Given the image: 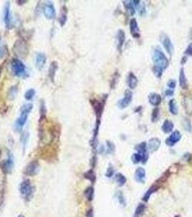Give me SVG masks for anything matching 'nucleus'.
Returning <instances> with one entry per match:
<instances>
[{
    "instance_id": "obj_1",
    "label": "nucleus",
    "mask_w": 192,
    "mask_h": 217,
    "mask_svg": "<svg viewBox=\"0 0 192 217\" xmlns=\"http://www.w3.org/2000/svg\"><path fill=\"white\" fill-rule=\"evenodd\" d=\"M33 108V104L31 103L24 104L20 109V115L15 122V128L17 131H21L25 122H27L28 117Z\"/></svg>"
},
{
    "instance_id": "obj_2",
    "label": "nucleus",
    "mask_w": 192,
    "mask_h": 217,
    "mask_svg": "<svg viewBox=\"0 0 192 217\" xmlns=\"http://www.w3.org/2000/svg\"><path fill=\"white\" fill-rule=\"evenodd\" d=\"M153 61H154L155 65L158 66L161 69H167L169 66V60L167 58L166 56L163 53V52L160 48H156L153 52Z\"/></svg>"
},
{
    "instance_id": "obj_3",
    "label": "nucleus",
    "mask_w": 192,
    "mask_h": 217,
    "mask_svg": "<svg viewBox=\"0 0 192 217\" xmlns=\"http://www.w3.org/2000/svg\"><path fill=\"white\" fill-rule=\"evenodd\" d=\"M10 67L11 70L14 73V75L17 77H25L26 74V68L24 63L17 58H14L12 59L10 62Z\"/></svg>"
},
{
    "instance_id": "obj_4",
    "label": "nucleus",
    "mask_w": 192,
    "mask_h": 217,
    "mask_svg": "<svg viewBox=\"0 0 192 217\" xmlns=\"http://www.w3.org/2000/svg\"><path fill=\"white\" fill-rule=\"evenodd\" d=\"M28 46L24 40L20 39L15 42L13 46V52L17 57L25 58L28 54Z\"/></svg>"
},
{
    "instance_id": "obj_5",
    "label": "nucleus",
    "mask_w": 192,
    "mask_h": 217,
    "mask_svg": "<svg viewBox=\"0 0 192 217\" xmlns=\"http://www.w3.org/2000/svg\"><path fill=\"white\" fill-rule=\"evenodd\" d=\"M106 98H107V95H106V97L103 98L101 101H98V100L91 101V104L92 106V108H93L94 109V111H95L96 117H97V120H100L103 111L104 109V106H105V103H106Z\"/></svg>"
},
{
    "instance_id": "obj_6",
    "label": "nucleus",
    "mask_w": 192,
    "mask_h": 217,
    "mask_svg": "<svg viewBox=\"0 0 192 217\" xmlns=\"http://www.w3.org/2000/svg\"><path fill=\"white\" fill-rule=\"evenodd\" d=\"M160 40L169 55L172 56L174 51V47L170 38H169L166 34H162L160 36Z\"/></svg>"
},
{
    "instance_id": "obj_7",
    "label": "nucleus",
    "mask_w": 192,
    "mask_h": 217,
    "mask_svg": "<svg viewBox=\"0 0 192 217\" xmlns=\"http://www.w3.org/2000/svg\"><path fill=\"white\" fill-rule=\"evenodd\" d=\"M33 191V187L31 186L30 180H26L20 184V192L26 198H28L32 195Z\"/></svg>"
},
{
    "instance_id": "obj_8",
    "label": "nucleus",
    "mask_w": 192,
    "mask_h": 217,
    "mask_svg": "<svg viewBox=\"0 0 192 217\" xmlns=\"http://www.w3.org/2000/svg\"><path fill=\"white\" fill-rule=\"evenodd\" d=\"M132 96H133V94H132V92L130 90L126 91L124 94V97L123 99H120V100L118 101V103H117L118 107L121 108V109H124V108H127V106L131 104V102H132Z\"/></svg>"
},
{
    "instance_id": "obj_9",
    "label": "nucleus",
    "mask_w": 192,
    "mask_h": 217,
    "mask_svg": "<svg viewBox=\"0 0 192 217\" xmlns=\"http://www.w3.org/2000/svg\"><path fill=\"white\" fill-rule=\"evenodd\" d=\"M40 170V164L38 161H32L29 163L25 169V173L28 176H34Z\"/></svg>"
},
{
    "instance_id": "obj_10",
    "label": "nucleus",
    "mask_w": 192,
    "mask_h": 217,
    "mask_svg": "<svg viewBox=\"0 0 192 217\" xmlns=\"http://www.w3.org/2000/svg\"><path fill=\"white\" fill-rule=\"evenodd\" d=\"M43 13L45 17L48 20H54L56 17V10L54 6L51 1H48L43 7Z\"/></svg>"
},
{
    "instance_id": "obj_11",
    "label": "nucleus",
    "mask_w": 192,
    "mask_h": 217,
    "mask_svg": "<svg viewBox=\"0 0 192 217\" xmlns=\"http://www.w3.org/2000/svg\"><path fill=\"white\" fill-rule=\"evenodd\" d=\"M181 139V134L179 130L173 132L165 140V143L168 146H173Z\"/></svg>"
},
{
    "instance_id": "obj_12",
    "label": "nucleus",
    "mask_w": 192,
    "mask_h": 217,
    "mask_svg": "<svg viewBox=\"0 0 192 217\" xmlns=\"http://www.w3.org/2000/svg\"><path fill=\"white\" fill-rule=\"evenodd\" d=\"M129 29L131 34L132 35V36H133L134 38H139L140 37L139 26H138L137 21L135 18L131 19L129 22Z\"/></svg>"
},
{
    "instance_id": "obj_13",
    "label": "nucleus",
    "mask_w": 192,
    "mask_h": 217,
    "mask_svg": "<svg viewBox=\"0 0 192 217\" xmlns=\"http://www.w3.org/2000/svg\"><path fill=\"white\" fill-rule=\"evenodd\" d=\"M136 150H138V153L142 155V163L144 164L147 160V146L146 142H142L138 144L136 146Z\"/></svg>"
},
{
    "instance_id": "obj_14",
    "label": "nucleus",
    "mask_w": 192,
    "mask_h": 217,
    "mask_svg": "<svg viewBox=\"0 0 192 217\" xmlns=\"http://www.w3.org/2000/svg\"><path fill=\"white\" fill-rule=\"evenodd\" d=\"M4 22L5 25L7 28L11 27V22H12V17H11V13H10V3L6 2L4 5Z\"/></svg>"
},
{
    "instance_id": "obj_15",
    "label": "nucleus",
    "mask_w": 192,
    "mask_h": 217,
    "mask_svg": "<svg viewBox=\"0 0 192 217\" xmlns=\"http://www.w3.org/2000/svg\"><path fill=\"white\" fill-rule=\"evenodd\" d=\"M46 55H45L43 53H38L36 54V67L38 70H41L43 69V67H44L45 64H46Z\"/></svg>"
},
{
    "instance_id": "obj_16",
    "label": "nucleus",
    "mask_w": 192,
    "mask_h": 217,
    "mask_svg": "<svg viewBox=\"0 0 192 217\" xmlns=\"http://www.w3.org/2000/svg\"><path fill=\"white\" fill-rule=\"evenodd\" d=\"M2 168L3 170H4L5 173H10L12 171H13L14 168V160L11 153L9 154L7 159L3 163Z\"/></svg>"
},
{
    "instance_id": "obj_17",
    "label": "nucleus",
    "mask_w": 192,
    "mask_h": 217,
    "mask_svg": "<svg viewBox=\"0 0 192 217\" xmlns=\"http://www.w3.org/2000/svg\"><path fill=\"white\" fill-rule=\"evenodd\" d=\"M148 99H149L150 104L154 106H158L160 104L162 101L161 96L160 94H157V93H152L148 96Z\"/></svg>"
},
{
    "instance_id": "obj_18",
    "label": "nucleus",
    "mask_w": 192,
    "mask_h": 217,
    "mask_svg": "<svg viewBox=\"0 0 192 217\" xmlns=\"http://www.w3.org/2000/svg\"><path fill=\"white\" fill-rule=\"evenodd\" d=\"M116 38H117V41H118V43H117V48H118L119 52H121L126 39V35L124 31L121 29L118 30V32H117Z\"/></svg>"
},
{
    "instance_id": "obj_19",
    "label": "nucleus",
    "mask_w": 192,
    "mask_h": 217,
    "mask_svg": "<svg viewBox=\"0 0 192 217\" xmlns=\"http://www.w3.org/2000/svg\"><path fill=\"white\" fill-rule=\"evenodd\" d=\"M160 140L159 138H151L149 141V143H148V148L150 151L154 152L158 150L159 147L160 146Z\"/></svg>"
},
{
    "instance_id": "obj_20",
    "label": "nucleus",
    "mask_w": 192,
    "mask_h": 217,
    "mask_svg": "<svg viewBox=\"0 0 192 217\" xmlns=\"http://www.w3.org/2000/svg\"><path fill=\"white\" fill-rule=\"evenodd\" d=\"M138 83V80L136 75L133 73H129L128 79H127V84H128L129 88L130 89H134L137 87Z\"/></svg>"
},
{
    "instance_id": "obj_21",
    "label": "nucleus",
    "mask_w": 192,
    "mask_h": 217,
    "mask_svg": "<svg viewBox=\"0 0 192 217\" xmlns=\"http://www.w3.org/2000/svg\"><path fill=\"white\" fill-rule=\"evenodd\" d=\"M146 173L145 170L142 167H139L136 170L135 172V179L137 182L141 183H144L145 181Z\"/></svg>"
},
{
    "instance_id": "obj_22",
    "label": "nucleus",
    "mask_w": 192,
    "mask_h": 217,
    "mask_svg": "<svg viewBox=\"0 0 192 217\" xmlns=\"http://www.w3.org/2000/svg\"><path fill=\"white\" fill-rule=\"evenodd\" d=\"M179 85L180 87L183 89H186L188 88L187 80H186V75L184 68H181L179 73Z\"/></svg>"
},
{
    "instance_id": "obj_23",
    "label": "nucleus",
    "mask_w": 192,
    "mask_h": 217,
    "mask_svg": "<svg viewBox=\"0 0 192 217\" xmlns=\"http://www.w3.org/2000/svg\"><path fill=\"white\" fill-rule=\"evenodd\" d=\"M57 69H58V64L55 61L51 63L49 69H48V77H49L52 82H54V80Z\"/></svg>"
},
{
    "instance_id": "obj_24",
    "label": "nucleus",
    "mask_w": 192,
    "mask_h": 217,
    "mask_svg": "<svg viewBox=\"0 0 192 217\" xmlns=\"http://www.w3.org/2000/svg\"><path fill=\"white\" fill-rule=\"evenodd\" d=\"M174 125L172 121L169 120H165L164 121L163 125H162V130L165 133H169V132H171L173 129Z\"/></svg>"
},
{
    "instance_id": "obj_25",
    "label": "nucleus",
    "mask_w": 192,
    "mask_h": 217,
    "mask_svg": "<svg viewBox=\"0 0 192 217\" xmlns=\"http://www.w3.org/2000/svg\"><path fill=\"white\" fill-rule=\"evenodd\" d=\"M124 5V7L127 12H128L129 14L130 15H134L135 14V9L136 7L134 6L133 3H132V1H123Z\"/></svg>"
},
{
    "instance_id": "obj_26",
    "label": "nucleus",
    "mask_w": 192,
    "mask_h": 217,
    "mask_svg": "<svg viewBox=\"0 0 192 217\" xmlns=\"http://www.w3.org/2000/svg\"><path fill=\"white\" fill-rule=\"evenodd\" d=\"M169 110H170V112L173 115L178 114V112H179V108H178L177 103H176V101L175 99H171L170 101H169Z\"/></svg>"
},
{
    "instance_id": "obj_27",
    "label": "nucleus",
    "mask_w": 192,
    "mask_h": 217,
    "mask_svg": "<svg viewBox=\"0 0 192 217\" xmlns=\"http://www.w3.org/2000/svg\"><path fill=\"white\" fill-rule=\"evenodd\" d=\"M184 106L188 114H192V97L186 96L184 98Z\"/></svg>"
},
{
    "instance_id": "obj_28",
    "label": "nucleus",
    "mask_w": 192,
    "mask_h": 217,
    "mask_svg": "<svg viewBox=\"0 0 192 217\" xmlns=\"http://www.w3.org/2000/svg\"><path fill=\"white\" fill-rule=\"evenodd\" d=\"M17 92H18V88H17V86L16 85H13L11 88L8 90L7 92V97L10 100H13V99H15V97L17 96Z\"/></svg>"
},
{
    "instance_id": "obj_29",
    "label": "nucleus",
    "mask_w": 192,
    "mask_h": 217,
    "mask_svg": "<svg viewBox=\"0 0 192 217\" xmlns=\"http://www.w3.org/2000/svg\"><path fill=\"white\" fill-rule=\"evenodd\" d=\"M67 10L66 8V7H64L62 8V13H61L60 17H59V23H60L61 26L64 25V24L66 23L67 20Z\"/></svg>"
},
{
    "instance_id": "obj_30",
    "label": "nucleus",
    "mask_w": 192,
    "mask_h": 217,
    "mask_svg": "<svg viewBox=\"0 0 192 217\" xmlns=\"http://www.w3.org/2000/svg\"><path fill=\"white\" fill-rule=\"evenodd\" d=\"M85 196L89 201H91L93 198V195H94V189L92 187H89L85 190Z\"/></svg>"
},
{
    "instance_id": "obj_31",
    "label": "nucleus",
    "mask_w": 192,
    "mask_h": 217,
    "mask_svg": "<svg viewBox=\"0 0 192 217\" xmlns=\"http://www.w3.org/2000/svg\"><path fill=\"white\" fill-rule=\"evenodd\" d=\"M159 117H160V109L158 107H155L153 108V111H152L151 121L153 122H156L158 121Z\"/></svg>"
},
{
    "instance_id": "obj_32",
    "label": "nucleus",
    "mask_w": 192,
    "mask_h": 217,
    "mask_svg": "<svg viewBox=\"0 0 192 217\" xmlns=\"http://www.w3.org/2000/svg\"><path fill=\"white\" fill-rule=\"evenodd\" d=\"M115 179H116V183H118V185H119V186H123V185H124L126 182H127L126 177L123 175V174H121V173H118V174L116 175Z\"/></svg>"
},
{
    "instance_id": "obj_33",
    "label": "nucleus",
    "mask_w": 192,
    "mask_h": 217,
    "mask_svg": "<svg viewBox=\"0 0 192 217\" xmlns=\"http://www.w3.org/2000/svg\"><path fill=\"white\" fill-rule=\"evenodd\" d=\"M157 189H158V186H156V185H153V186H152L151 188L148 190V191L146 192L145 195H144V197H143V198H142L143 201H146V202L147 201H148V199H149L150 197L151 194L153 193V192H154L155 190H157Z\"/></svg>"
},
{
    "instance_id": "obj_34",
    "label": "nucleus",
    "mask_w": 192,
    "mask_h": 217,
    "mask_svg": "<svg viewBox=\"0 0 192 217\" xmlns=\"http://www.w3.org/2000/svg\"><path fill=\"white\" fill-rule=\"evenodd\" d=\"M35 94H36V91L34 90V89L33 88H31V89H28V90L25 93V99H26L27 101H31L33 99V97L35 96Z\"/></svg>"
},
{
    "instance_id": "obj_35",
    "label": "nucleus",
    "mask_w": 192,
    "mask_h": 217,
    "mask_svg": "<svg viewBox=\"0 0 192 217\" xmlns=\"http://www.w3.org/2000/svg\"><path fill=\"white\" fill-rule=\"evenodd\" d=\"M144 209H145V206L144 204H140L137 206V209H136L135 213H134V217H139L144 212Z\"/></svg>"
},
{
    "instance_id": "obj_36",
    "label": "nucleus",
    "mask_w": 192,
    "mask_h": 217,
    "mask_svg": "<svg viewBox=\"0 0 192 217\" xmlns=\"http://www.w3.org/2000/svg\"><path fill=\"white\" fill-rule=\"evenodd\" d=\"M84 176H85V177L86 178V179L89 180L90 182H92V183H94V182L95 181V174L92 170H89L88 171H87V172L84 174Z\"/></svg>"
},
{
    "instance_id": "obj_37",
    "label": "nucleus",
    "mask_w": 192,
    "mask_h": 217,
    "mask_svg": "<svg viewBox=\"0 0 192 217\" xmlns=\"http://www.w3.org/2000/svg\"><path fill=\"white\" fill-rule=\"evenodd\" d=\"M153 72L154 73V75L155 76L157 77L158 78H161L162 75H163V70L161 69L160 67H158V66H155L154 65L153 67Z\"/></svg>"
},
{
    "instance_id": "obj_38",
    "label": "nucleus",
    "mask_w": 192,
    "mask_h": 217,
    "mask_svg": "<svg viewBox=\"0 0 192 217\" xmlns=\"http://www.w3.org/2000/svg\"><path fill=\"white\" fill-rule=\"evenodd\" d=\"M142 155L138 153H134L132 156V161L134 164H138L139 162H142Z\"/></svg>"
},
{
    "instance_id": "obj_39",
    "label": "nucleus",
    "mask_w": 192,
    "mask_h": 217,
    "mask_svg": "<svg viewBox=\"0 0 192 217\" xmlns=\"http://www.w3.org/2000/svg\"><path fill=\"white\" fill-rule=\"evenodd\" d=\"M40 112H41V119L40 120H43L46 118V105H45L44 102H42L41 104V107H40Z\"/></svg>"
},
{
    "instance_id": "obj_40",
    "label": "nucleus",
    "mask_w": 192,
    "mask_h": 217,
    "mask_svg": "<svg viewBox=\"0 0 192 217\" xmlns=\"http://www.w3.org/2000/svg\"><path fill=\"white\" fill-rule=\"evenodd\" d=\"M28 138H29V133H28V132H24V133L22 135V137H21V138H20V141H21V143H22V145H23L24 147H25L26 146V144H27L28 141Z\"/></svg>"
},
{
    "instance_id": "obj_41",
    "label": "nucleus",
    "mask_w": 192,
    "mask_h": 217,
    "mask_svg": "<svg viewBox=\"0 0 192 217\" xmlns=\"http://www.w3.org/2000/svg\"><path fill=\"white\" fill-rule=\"evenodd\" d=\"M184 128L188 131H191V121H190L188 119H185L184 121Z\"/></svg>"
},
{
    "instance_id": "obj_42",
    "label": "nucleus",
    "mask_w": 192,
    "mask_h": 217,
    "mask_svg": "<svg viewBox=\"0 0 192 217\" xmlns=\"http://www.w3.org/2000/svg\"><path fill=\"white\" fill-rule=\"evenodd\" d=\"M167 85L169 87V88H171V89L175 88L176 86V81L175 80H173V79L169 80L168 81H167Z\"/></svg>"
},
{
    "instance_id": "obj_43",
    "label": "nucleus",
    "mask_w": 192,
    "mask_h": 217,
    "mask_svg": "<svg viewBox=\"0 0 192 217\" xmlns=\"http://www.w3.org/2000/svg\"><path fill=\"white\" fill-rule=\"evenodd\" d=\"M118 201H119L120 204L122 205V206H125L126 201H125V200H124V198L123 195H122V193H121V192H119V194H118Z\"/></svg>"
},
{
    "instance_id": "obj_44",
    "label": "nucleus",
    "mask_w": 192,
    "mask_h": 217,
    "mask_svg": "<svg viewBox=\"0 0 192 217\" xmlns=\"http://www.w3.org/2000/svg\"><path fill=\"white\" fill-rule=\"evenodd\" d=\"M184 54L188 56H192V43L188 45L187 48H186V51L184 52Z\"/></svg>"
},
{
    "instance_id": "obj_45",
    "label": "nucleus",
    "mask_w": 192,
    "mask_h": 217,
    "mask_svg": "<svg viewBox=\"0 0 192 217\" xmlns=\"http://www.w3.org/2000/svg\"><path fill=\"white\" fill-rule=\"evenodd\" d=\"M113 169L111 166H110V167L108 168L106 175V177H111V176H113Z\"/></svg>"
},
{
    "instance_id": "obj_46",
    "label": "nucleus",
    "mask_w": 192,
    "mask_h": 217,
    "mask_svg": "<svg viewBox=\"0 0 192 217\" xmlns=\"http://www.w3.org/2000/svg\"><path fill=\"white\" fill-rule=\"evenodd\" d=\"M4 52H5V49H4V46L1 45V38H0V58H1V57H4Z\"/></svg>"
},
{
    "instance_id": "obj_47",
    "label": "nucleus",
    "mask_w": 192,
    "mask_h": 217,
    "mask_svg": "<svg viewBox=\"0 0 192 217\" xmlns=\"http://www.w3.org/2000/svg\"><path fill=\"white\" fill-rule=\"evenodd\" d=\"M107 146L109 147V150L110 152H113V150H114L115 146L112 143L109 142V141H107Z\"/></svg>"
},
{
    "instance_id": "obj_48",
    "label": "nucleus",
    "mask_w": 192,
    "mask_h": 217,
    "mask_svg": "<svg viewBox=\"0 0 192 217\" xmlns=\"http://www.w3.org/2000/svg\"><path fill=\"white\" fill-rule=\"evenodd\" d=\"M165 96H173L174 94V91L173 89H167L166 91H165Z\"/></svg>"
},
{
    "instance_id": "obj_49",
    "label": "nucleus",
    "mask_w": 192,
    "mask_h": 217,
    "mask_svg": "<svg viewBox=\"0 0 192 217\" xmlns=\"http://www.w3.org/2000/svg\"><path fill=\"white\" fill-rule=\"evenodd\" d=\"M86 217H93V211H92V209L88 210V212L86 213Z\"/></svg>"
},
{
    "instance_id": "obj_50",
    "label": "nucleus",
    "mask_w": 192,
    "mask_h": 217,
    "mask_svg": "<svg viewBox=\"0 0 192 217\" xmlns=\"http://www.w3.org/2000/svg\"><path fill=\"white\" fill-rule=\"evenodd\" d=\"M186 61H187V57H183V58H182V59H181V64H184L186 62Z\"/></svg>"
},
{
    "instance_id": "obj_51",
    "label": "nucleus",
    "mask_w": 192,
    "mask_h": 217,
    "mask_svg": "<svg viewBox=\"0 0 192 217\" xmlns=\"http://www.w3.org/2000/svg\"><path fill=\"white\" fill-rule=\"evenodd\" d=\"M189 38L190 39H192V28L191 29V31H190L189 32Z\"/></svg>"
},
{
    "instance_id": "obj_52",
    "label": "nucleus",
    "mask_w": 192,
    "mask_h": 217,
    "mask_svg": "<svg viewBox=\"0 0 192 217\" xmlns=\"http://www.w3.org/2000/svg\"><path fill=\"white\" fill-rule=\"evenodd\" d=\"M1 72H2V68H1V66H0V77H1Z\"/></svg>"
},
{
    "instance_id": "obj_53",
    "label": "nucleus",
    "mask_w": 192,
    "mask_h": 217,
    "mask_svg": "<svg viewBox=\"0 0 192 217\" xmlns=\"http://www.w3.org/2000/svg\"><path fill=\"white\" fill-rule=\"evenodd\" d=\"M0 157H1V150H0Z\"/></svg>"
},
{
    "instance_id": "obj_54",
    "label": "nucleus",
    "mask_w": 192,
    "mask_h": 217,
    "mask_svg": "<svg viewBox=\"0 0 192 217\" xmlns=\"http://www.w3.org/2000/svg\"><path fill=\"white\" fill-rule=\"evenodd\" d=\"M19 217H24V216H20Z\"/></svg>"
}]
</instances>
